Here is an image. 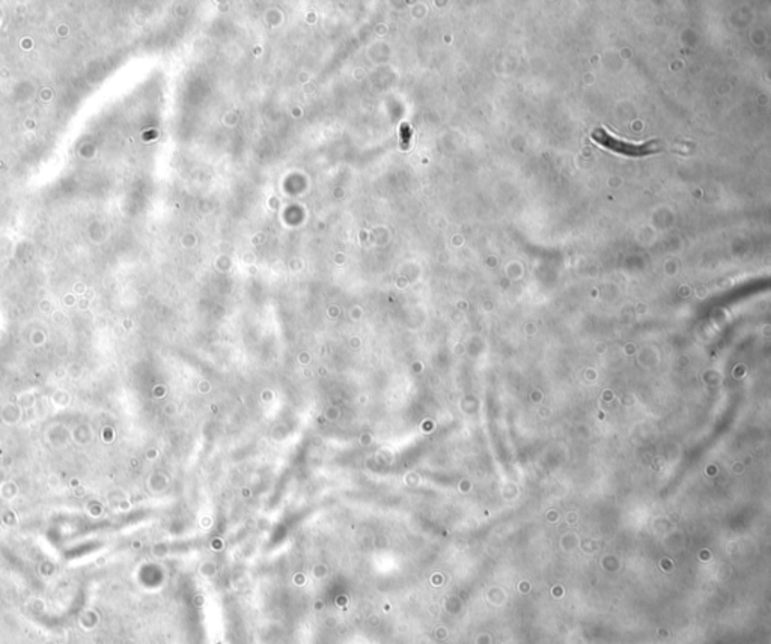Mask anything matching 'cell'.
Wrapping results in <instances>:
<instances>
[{
    "label": "cell",
    "instance_id": "obj_1",
    "mask_svg": "<svg viewBox=\"0 0 771 644\" xmlns=\"http://www.w3.org/2000/svg\"><path fill=\"white\" fill-rule=\"evenodd\" d=\"M591 137L596 145H600L601 148L609 149L612 153L627 156V157H646L651 154L659 153L662 149V145L657 140H650L645 144H632V142L614 137L604 128H595L592 131Z\"/></svg>",
    "mask_w": 771,
    "mask_h": 644
}]
</instances>
